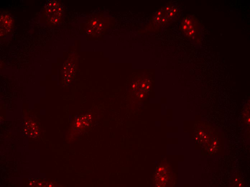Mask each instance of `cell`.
Returning a JSON list of instances; mask_svg holds the SVG:
<instances>
[{"mask_svg": "<svg viewBox=\"0 0 250 187\" xmlns=\"http://www.w3.org/2000/svg\"><path fill=\"white\" fill-rule=\"evenodd\" d=\"M79 121H78L77 124L79 123L80 124H79V126H82V127H86V126H89L90 124V121H91V118L89 116V115H86L85 116H83L81 117L80 120Z\"/></svg>", "mask_w": 250, "mask_h": 187, "instance_id": "cell-1", "label": "cell"}]
</instances>
